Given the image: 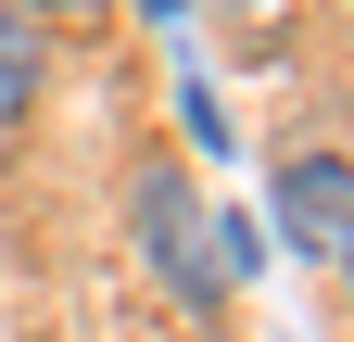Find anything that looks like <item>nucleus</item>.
<instances>
[{
    "instance_id": "obj_1",
    "label": "nucleus",
    "mask_w": 354,
    "mask_h": 342,
    "mask_svg": "<svg viewBox=\"0 0 354 342\" xmlns=\"http://www.w3.org/2000/svg\"><path fill=\"white\" fill-rule=\"evenodd\" d=\"M127 241H140V267L190 317H228V279H215V253H203V190H190L177 152H140V165H127Z\"/></svg>"
},
{
    "instance_id": "obj_2",
    "label": "nucleus",
    "mask_w": 354,
    "mask_h": 342,
    "mask_svg": "<svg viewBox=\"0 0 354 342\" xmlns=\"http://www.w3.org/2000/svg\"><path fill=\"white\" fill-rule=\"evenodd\" d=\"M266 241L304 253V267H342V241H354V165L342 152H291L279 190H266Z\"/></svg>"
},
{
    "instance_id": "obj_3",
    "label": "nucleus",
    "mask_w": 354,
    "mask_h": 342,
    "mask_svg": "<svg viewBox=\"0 0 354 342\" xmlns=\"http://www.w3.org/2000/svg\"><path fill=\"white\" fill-rule=\"evenodd\" d=\"M38 114V13L26 0H0V127Z\"/></svg>"
},
{
    "instance_id": "obj_4",
    "label": "nucleus",
    "mask_w": 354,
    "mask_h": 342,
    "mask_svg": "<svg viewBox=\"0 0 354 342\" xmlns=\"http://www.w3.org/2000/svg\"><path fill=\"white\" fill-rule=\"evenodd\" d=\"M203 253H215V279L241 291V279L266 267V228H253V216H203Z\"/></svg>"
},
{
    "instance_id": "obj_5",
    "label": "nucleus",
    "mask_w": 354,
    "mask_h": 342,
    "mask_svg": "<svg viewBox=\"0 0 354 342\" xmlns=\"http://www.w3.org/2000/svg\"><path fill=\"white\" fill-rule=\"evenodd\" d=\"M190 342H241V330H228V317H203V330H190Z\"/></svg>"
},
{
    "instance_id": "obj_6",
    "label": "nucleus",
    "mask_w": 354,
    "mask_h": 342,
    "mask_svg": "<svg viewBox=\"0 0 354 342\" xmlns=\"http://www.w3.org/2000/svg\"><path fill=\"white\" fill-rule=\"evenodd\" d=\"M342 291H354V241H342Z\"/></svg>"
},
{
    "instance_id": "obj_7",
    "label": "nucleus",
    "mask_w": 354,
    "mask_h": 342,
    "mask_svg": "<svg viewBox=\"0 0 354 342\" xmlns=\"http://www.w3.org/2000/svg\"><path fill=\"white\" fill-rule=\"evenodd\" d=\"M26 13H38V0H26Z\"/></svg>"
}]
</instances>
